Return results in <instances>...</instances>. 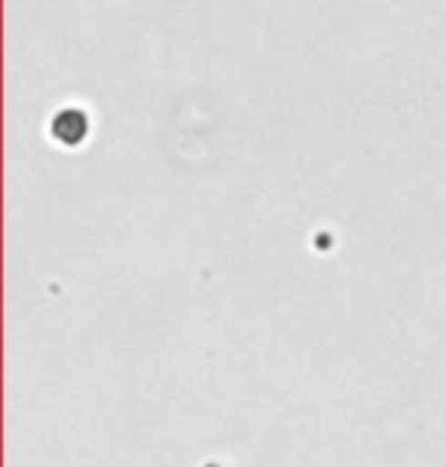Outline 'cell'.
I'll list each match as a JSON object with an SVG mask.
<instances>
[{
    "mask_svg": "<svg viewBox=\"0 0 446 467\" xmlns=\"http://www.w3.org/2000/svg\"><path fill=\"white\" fill-rule=\"evenodd\" d=\"M52 138L61 140L65 147H77L83 144V138L89 135V119H86L83 110L77 108H65L61 113H56V119H52Z\"/></svg>",
    "mask_w": 446,
    "mask_h": 467,
    "instance_id": "1",
    "label": "cell"
}]
</instances>
